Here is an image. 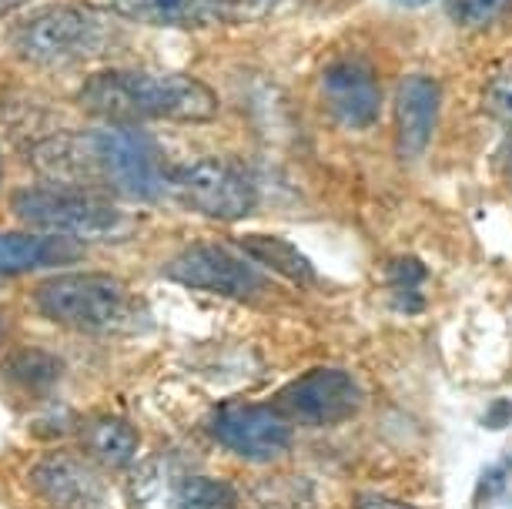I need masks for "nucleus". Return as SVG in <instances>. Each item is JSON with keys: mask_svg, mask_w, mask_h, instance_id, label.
<instances>
[{"mask_svg": "<svg viewBox=\"0 0 512 509\" xmlns=\"http://www.w3.org/2000/svg\"><path fill=\"white\" fill-rule=\"evenodd\" d=\"M31 165L51 188L111 191L131 201H161L171 188L161 148L134 124L54 134L31 151Z\"/></svg>", "mask_w": 512, "mask_h": 509, "instance_id": "f257e3e1", "label": "nucleus"}, {"mask_svg": "<svg viewBox=\"0 0 512 509\" xmlns=\"http://www.w3.org/2000/svg\"><path fill=\"white\" fill-rule=\"evenodd\" d=\"M77 104L108 124L175 121L205 124L218 114V94L205 81L188 74H148V71H104L94 74L77 91Z\"/></svg>", "mask_w": 512, "mask_h": 509, "instance_id": "f03ea898", "label": "nucleus"}, {"mask_svg": "<svg viewBox=\"0 0 512 509\" xmlns=\"http://www.w3.org/2000/svg\"><path fill=\"white\" fill-rule=\"evenodd\" d=\"M34 305L51 322L88 335L131 332L141 319V302L131 288L101 272L57 275L34 288Z\"/></svg>", "mask_w": 512, "mask_h": 509, "instance_id": "7ed1b4c3", "label": "nucleus"}, {"mask_svg": "<svg viewBox=\"0 0 512 509\" xmlns=\"http://www.w3.org/2000/svg\"><path fill=\"white\" fill-rule=\"evenodd\" d=\"M114 37V27L104 11L84 4L44 7L11 31L17 57L37 67H71L98 57Z\"/></svg>", "mask_w": 512, "mask_h": 509, "instance_id": "20e7f679", "label": "nucleus"}, {"mask_svg": "<svg viewBox=\"0 0 512 509\" xmlns=\"http://www.w3.org/2000/svg\"><path fill=\"white\" fill-rule=\"evenodd\" d=\"M11 211L24 225L74 242H114L131 228V218L118 205L71 188H21L14 191Z\"/></svg>", "mask_w": 512, "mask_h": 509, "instance_id": "39448f33", "label": "nucleus"}, {"mask_svg": "<svg viewBox=\"0 0 512 509\" xmlns=\"http://www.w3.org/2000/svg\"><path fill=\"white\" fill-rule=\"evenodd\" d=\"M171 185L188 208L218 222H241L255 211V181L231 158H198L171 175Z\"/></svg>", "mask_w": 512, "mask_h": 509, "instance_id": "423d86ee", "label": "nucleus"}, {"mask_svg": "<svg viewBox=\"0 0 512 509\" xmlns=\"http://www.w3.org/2000/svg\"><path fill=\"white\" fill-rule=\"evenodd\" d=\"M164 278L188 288H205V292L225 295V299L248 302L262 292L265 278L248 258L235 255L225 245L215 242H198L188 245L185 252H178L164 265Z\"/></svg>", "mask_w": 512, "mask_h": 509, "instance_id": "0eeeda50", "label": "nucleus"}, {"mask_svg": "<svg viewBox=\"0 0 512 509\" xmlns=\"http://www.w3.org/2000/svg\"><path fill=\"white\" fill-rule=\"evenodd\" d=\"M365 392L349 372L342 369H312L278 392L275 406L285 419L302 426H335L352 419L362 409Z\"/></svg>", "mask_w": 512, "mask_h": 509, "instance_id": "6e6552de", "label": "nucleus"}, {"mask_svg": "<svg viewBox=\"0 0 512 509\" xmlns=\"http://www.w3.org/2000/svg\"><path fill=\"white\" fill-rule=\"evenodd\" d=\"M215 439L231 453L251 459V463H268L288 453L292 443V429L282 412L268 406H248V402H235L225 406L211 422Z\"/></svg>", "mask_w": 512, "mask_h": 509, "instance_id": "1a4fd4ad", "label": "nucleus"}, {"mask_svg": "<svg viewBox=\"0 0 512 509\" xmlns=\"http://www.w3.org/2000/svg\"><path fill=\"white\" fill-rule=\"evenodd\" d=\"M322 101L335 124L349 131H365L382 114V84L369 61L342 57V61L325 67Z\"/></svg>", "mask_w": 512, "mask_h": 509, "instance_id": "9d476101", "label": "nucleus"}, {"mask_svg": "<svg viewBox=\"0 0 512 509\" xmlns=\"http://www.w3.org/2000/svg\"><path fill=\"white\" fill-rule=\"evenodd\" d=\"M31 486L54 509H101L108 496L98 469L74 453H47L37 459Z\"/></svg>", "mask_w": 512, "mask_h": 509, "instance_id": "9b49d317", "label": "nucleus"}, {"mask_svg": "<svg viewBox=\"0 0 512 509\" xmlns=\"http://www.w3.org/2000/svg\"><path fill=\"white\" fill-rule=\"evenodd\" d=\"M442 88L439 81L409 74L395 88V144H399L402 158H422L429 148L432 131L439 121Z\"/></svg>", "mask_w": 512, "mask_h": 509, "instance_id": "f8f14e48", "label": "nucleus"}, {"mask_svg": "<svg viewBox=\"0 0 512 509\" xmlns=\"http://www.w3.org/2000/svg\"><path fill=\"white\" fill-rule=\"evenodd\" d=\"M104 4L128 21L158 27H205L238 11V0H104Z\"/></svg>", "mask_w": 512, "mask_h": 509, "instance_id": "ddd939ff", "label": "nucleus"}, {"mask_svg": "<svg viewBox=\"0 0 512 509\" xmlns=\"http://www.w3.org/2000/svg\"><path fill=\"white\" fill-rule=\"evenodd\" d=\"M81 258L74 238L64 235H31V232H0V278L37 272V268L67 265Z\"/></svg>", "mask_w": 512, "mask_h": 509, "instance_id": "4468645a", "label": "nucleus"}, {"mask_svg": "<svg viewBox=\"0 0 512 509\" xmlns=\"http://www.w3.org/2000/svg\"><path fill=\"white\" fill-rule=\"evenodd\" d=\"M81 443L98 466L128 469L138 456V432L128 419L118 416H91L81 422Z\"/></svg>", "mask_w": 512, "mask_h": 509, "instance_id": "2eb2a0df", "label": "nucleus"}, {"mask_svg": "<svg viewBox=\"0 0 512 509\" xmlns=\"http://www.w3.org/2000/svg\"><path fill=\"white\" fill-rule=\"evenodd\" d=\"M188 473L171 456H151L131 473V499L138 509H178V489Z\"/></svg>", "mask_w": 512, "mask_h": 509, "instance_id": "dca6fc26", "label": "nucleus"}, {"mask_svg": "<svg viewBox=\"0 0 512 509\" xmlns=\"http://www.w3.org/2000/svg\"><path fill=\"white\" fill-rule=\"evenodd\" d=\"M245 252L255 258V262L268 265L272 272H278L282 278L295 285H312L315 282V265L298 252L292 242L285 238H275V235H245L238 242Z\"/></svg>", "mask_w": 512, "mask_h": 509, "instance_id": "f3484780", "label": "nucleus"}, {"mask_svg": "<svg viewBox=\"0 0 512 509\" xmlns=\"http://www.w3.org/2000/svg\"><path fill=\"white\" fill-rule=\"evenodd\" d=\"M235 506H238L235 486L221 483V479H211V476H195V473H188L181 479L178 509H235Z\"/></svg>", "mask_w": 512, "mask_h": 509, "instance_id": "a211bd4d", "label": "nucleus"}, {"mask_svg": "<svg viewBox=\"0 0 512 509\" xmlns=\"http://www.w3.org/2000/svg\"><path fill=\"white\" fill-rule=\"evenodd\" d=\"M452 21L466 31H486L512 14V0H449Z\"/></svg>", "mask_w": 512, "mask_h": 509, "instance_id": "6ab92c4d", "label": "nucleus"}, {"mask_svg": "<svg viewBox=\"0 0 512 509\" xmlns=\"http://www.w3.org/2000/svg\"><path fill=\"white\" fill-rule=\"evenodd\" d=\"M425 282V265L412 255H399L389 262V285L399 292V302L405 312H422V295L419 288Z\"/></svg>", "mask_w": 512, "mask_h": 509, "instance_id": "aec40b11", "label": "nucleus"}, {"mask_svg": "<svg viewBox=\"0 0 512 509\" xmlns=\"http://www.w3.org/2000/svg\"><path fill=\"white\" fill-rule=\"evenodd\" d=\"M57 372H61V366H57L54 355L37 349H24L11 359V379L21 382L24 389H47L57 379Z\"/></svg>", "mask_w": 512, "mask_h": 509, "instance_id": "412c9836", "label": "nucleus"}, {"mask_svg": "<svg viewBox=\"0 0 512 509\" xmlns=\"http://www.w3.org/2000/svg\"><path fill=\"white\" fill-rule=\"evenodd\" d=\"M482 108H486L492 121L512 128V64L499 67L486 81V88H482Z\"/></svg>", "mask_w": 512, "mask_h": 509, "instance_id": "4be33fe9", "label": "nucleus"}, {"mask_svg": "<svg viewBox=\"0 0 512 509\" xmlns=\"http://www.w3.org/2000/svg\"><path fill=\"white\" fill-rule=\"evenodd\" d=\"M509 473H512V459H502V463L489 466L486 473L479 476V486H476V509H486L492 499H496L502 489L509 483Z\"/></svg>", "mask_w": 512, "mask_h": 509, "instance_id": "5701e85b", "label": "nucleus"}, {"mask_svg": "<svg viewBox=\"0 0 512 509\" xmlns=\"http://www.w3.org/2000/svg\"><path fill=\"white\" fill-rule=\"evenodd\" d=\"M482 426H486V429H506V426H512V399L492 402V406L486 409V416H482Z\"/></svg>", "mask_w": 512, "mask_h": 509, "instance_id": "b1692460", "label": "nucleus"}, {"mask_svg": "<svg viewBox=\"0 0 512 509\" xmlns=\"http://www.w3.org/2000/svg\"><path fill=\"white\" fill-rule=\"evenodd\" d=\"M355 509H415L402 499H392V496H382V493H362L355 499Z\"/></svg>", "mask_w": 512, "mask_h": 509, "instance_id": "393cba45", "label": "nucleus"}, {"mask_svg": "<svg viewBox=\"0 0 512 509\" xmlns=\"http://www.w3.org/2000/svg\"><path fill=\"white\" fill-rule=\"evenodd\" d=\"M278 4H292V0H238V7H248V11H272Z\"/></svg>", "mask_w": 512, "mask_h": 509, "instance_id": "a878e982", "label": "nucleus"}, {"mask_svg": "<svg viewBox=\"0 0 512 509\" xmlns=\"http://www.w3.org/2000/svg\"><path fill=\"white\" fill-rule=\"evenodd\" d=\"M27 4H34V0H0V17L21 11V7H27Z\"/></svg>", "mask_w": 512, "mask_h": 509, "instance_id": "bb28decb", "label": "nucleus"}, {"mask_svg": "<svg viewBox=\"0 0 512 509\" xmlns=\"http://www.w3.org/2000/svg\"><path fill=\"white\" fill-rule=\"evenodd\" d=\"M402 7H422V4H429V0H399Z\"/></svg>", "mask_w": 512, "mask_h": 509, "instance_id": "cd10ccee", "label": "nucleus"}, {"mask_svg": "<svg viewBox=\"0 0 512 509\" xmlns=\"http://www.w3.org/2000/svg\"><path fill=\"white\" fill-rule=\"evenodd\" d=\"M509 178H512V155H509Z\"/></svg>", "mask_w": 512, "mask_h": 509, "instance_id": "c85d7f7f", "label": "nucleus"}]
</instances>
